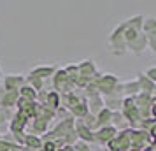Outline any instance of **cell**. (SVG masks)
I'll return each instance as SVG.
<instances>
[{"label": "cell", "mask_w": 156, "mask_h": 151, "mask_svg": "<svg viewBox=\"0 0 156 151\" xmlns=\"http://www.w3.org/2000/svg\"><path fill=\"white\" fill-rule=\"evenodd\" d=\"M142 27H144V32L149 39H156V18H151V16L146 18Z\"/></svg>", "instance_id": "1"}, {"label": "cell", "mask_w": 156, "mask_h": 151, "mask_svg": "<svg viewBox=\"0 0 156 151\" xmlns=\"http://www.w3.org/2000/svg\"><path fill=\"white\" fill-rule=\"evenodd\" d=\"M130 44V48L135 51V53H140L144 48H146V44H147V39H146V35H137L132 41V42H128Z\"/></svg>", "instance_id": "2"}, {"label": "cell", "mask_w": 156, "mask_h": 151, "mask_svg": "<svg viewBox=\"0 0 156 151\" xmlns=\"http://www.w3.org/2000/svg\"><path fill=\"white\" fill-rule=\"evenodd\" d=\"M139 88H140V90H146L147 93H151V92H154L156 84L151 79H147L144 74H139Z\"/></svg>", "instance_id": "3"}, {"label": "cell", "mask_w": 156, "mask_h": 151, "mask_svg": "<svg viewBox=\"0 0 156 151\" xmlns=\"http://www.w3.org/2000/svg\"><path fill=\"white\" fill-rule=\"evenodd\" d=\"M147 79H151L156 84V67H153V69H149L147 70Z\"/></svg>", "instance_id": "4"}, {"label": "cell", "mask_w": 156, "mask_h": 151, "mask_svg": "<svg viewBox=\"0 0 156 151\" xmlns=\"http://www.w3.org/2000/svg\"><path fill=\"white\" fill-rule=\"evenodd\" d=\"M149 46L153 48V51H154V55H156V39H149Z\"/></svg>", "instance_id": "5"}, {"label": "cell", "mask_w": 156, "mask_h": 151, "mask_svg": "<svg viewBox=\"0 0 156 151\" xmlns=\"http://www.w3.org/2000/svg\"><path fill=\"white\" fill-rule=\"evenodd\" d=\"M153 114H154V118H156V104L153 106Z\"/></svg>", "instance_id": "6"}]
</instances>
